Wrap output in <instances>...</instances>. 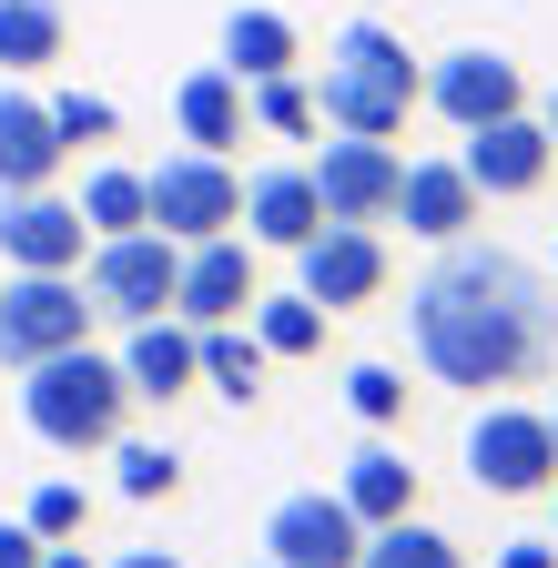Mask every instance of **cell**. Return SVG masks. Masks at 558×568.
<instances>
[{"instance_id":"6da1fadb","label":"cell","mask_w":558,"mask_h":568,"mask_svg":"<svg viewBox=\"0 0 558 568\" xmlns=\"http://www.w3.org/2000/svg\"><path fill=\"white\" fill-rule=\"evenodd\" d=\"M406 325H416L427 376L467 386V396H508V386H538L558 366V295L508 244H467L457 234L427 274H416Z\"/></svg>"},{"instance_id":"7a4b0ae2","label":"cell","mask_w":558,"mask_h":568,"mask_svg":"<svg viewBox=\"0 0 558 568\" xmlns=\"http://www.w3.org/2000/svg\"><path fill=\"white\" fill-rule=\"evenodd\" d=\"M416 51L386 31V21H345L335 51H325V82H315V112L325 132H366V142H396L406 112H416Z\"/></svg>"},{"instance_id":"3957f363","label":"cell","mask_w":558,"mask_h":568,"mask_svg":"<svg viewBox=\"0 0 558 568\" xmlns=\"http://www.w3.org/2000/svg\"><path fill=\"white\" fill-rule=\"evenodd\" d=\"M21 416H31V437L61 447V457L112 447L122 416H132L122 355H102V345H61V355H41V366H21Z\"/></svg>"},{"instance_id":"277c9868","label":"cell","mask_w":558,"mask_h":568,"mask_svg":"<svg viewBox=\"0 0 558 568\" xmlns=\"http://www.w3.org/2000/svg\"><path fill=\"white\" fill-rule=\"evenodd\" d=\"M92 325H102V305L82 274H0V366L11 376L61 345H92Z\"/></svg>"},{"instance_id":"5b68a950","label":"cell","mask_w":558,"mask_h":568,"mask_svg":"<svg viewBox=\"0 0 558 568\" xmlns=\"http://www.w3.org/2000/svg\"><path fill=\"white\" fill-rule=\"evenodd\" d=\"M467 477L487 497H548L558 487V447H548V406L487 396V416L467 426Z\"/></svg>"},{"instance_id":"8992f818","label":"cell","mask_w":558,"mask_h":568,"mask_svg":"<svg viewBox=\"0 0 558 568\" xmlns=\"http://www.w3.org/2000/svg\"><path fill=\"white\" fill-rule=\"evenodd\" d=\"M143 203H153V234L203 244V234H234L244 224V173L224 153H193V142H183L163 173H143Z\"/></svg>"},{"instance_id":"52a82bcc","label":"cell","mask_w":558,"mask_h":568,"mask_svg":"<svg viewBox=\"0 0 558 568\" xmlns=\"http://www.w3.org/2000/svg\"><path fill=\"white\" fill-rule=\"evenodd\" d=\"M82 264H92V274H82L92 305H102L112 325L173 315V284H183V244H173V234H153V224H143V234H112V244H92Z\"/></svg>"},{"instance_id":"ba28073f","label":"cell","mask_w":558,"mask_h":568,"mask_svg":"<svg viewBox=\"0 0 558 568\" xmlns=\"http://www.w3.org/2000/svg\"><path fill=\"white\" fill-rule=\"evenodd\" d=\"M295 284L325 305V315H366L386 284H396V254L376 224H325L315 244H295Z\"/></svg>"},{"instance_id":"9c48e42d","label":"cell","mask_w":558,"mask_h":568,"mask_svg":"<svg viewBox=\"0 0 558 568\" xmlns=\"http://www.w3.org/2000/svg\"><path fill=\"white\" fill-rule=\"evenodd\" d=\"M92 224L72 193H0V274H82Z\"/></svg>"},{"instance_id":"30bf717a","label":"cell","mask_w":558,"mask_h":568,"mask_svg":"<svg viewBox=\"0 0 558 568\" xmlns=\"http://www.w3.org/2000/svg\"><path fill=\"white\" fill-rule=\"evenodd\" d=\"M416 102L427 112H447L457 132H477V122H508V112H528V71L508 61V51H487V41H467V51H447L427 82H416Z\"/></svg>"},{"instance_id":"8fae6325","label":"cell","mask_w":558,"mask_h":568,"mask_svg":"<svg viewBox=\"0 0 558 568\" xmlns=\"http://www.w3.org/2000/svg\"><path fill=\"white\" fill-rule=\"evenodd\" d=\"M305 173H315V193H325V224H386L406 153H396V142H366V132H335Z\"/></svg>"},{"instance_id":"7c38bea8","label":"cell","mask_w":558,"mask_h":568,"mask_svg":"<svg viewBox=\"0 0 558 568\" xmlns=\"http://www.w3.org/2000/svg\"><path fill=\"white\" fill-rule=\"evenodd\" d=\"M356 558H366V518L345 497H325V487L285 497L264 518V568H356Z\"/></svg>"},{"instance_id":"4fadbf2b","label":"cell","mask_w":558,"mask_h":568,"mask_svg":"<svg viewBox=\"0 0 558 568\" xmlns=\"http://www.w3.org/2000/svg\"><path fill=\"white\" fill-rule=\"evenodd\" d=\"M254 295H264V274H254V244H244V234L183 244V284H173V315H183V325H244Z\"/></svg>"},{"instance_id":"5bb4252c","label":"cell","mask_w":558,"mask_h":568,"mask_svg":"<svg viewBox=\"0 0 558 568\" xmlns=\"http://www.w3.org/2000/svg\"><path fill=\"white\" fill-rule=\"evenodd\" d=\"M457 163H467V183H477L487 203H528V193L558 173V142H548L538 112H508V122H477Z\"/></svg>"},{"instance_id":"9a60e30c","label":"cell","mask_w":558,"mask_h":568,"mask_svg":"<svg viewBox=\"0 0 558 568\" xmlns=\"http://www.w3.org/2000/svg\"><path fill=\"white\" fill-rule=\"evenodd\" d=\"M122 386H132V406H173V396H193L203 386V345H193V325L183 315H143L122 335Z\"/></svg>"},{"instance_id":"2e32d148","label":"cell","mask_w":558,"mask_h":568,"mask_svg":"<svg viewBox=\"0 0 558 568\" xmlns=\"http://www.w3.org/2000/svg\"><path fill=\"white\" fill-rule=\"evenodd\" d=\"M477 213H487V193H477V183H467V163L447 153V163H406V173H396V213H386V224L427 234V244H457Z\"/></svg>"},{"instance_id":"e0dca14e","label":"cell","mask_w":558,"mask_h":568,"mask_svg":"<svg viewBox=\"0 0 558 568\" xmlns=\"http://www.w3.org/2000/svg\"><path fill=\"white\" fill-rule=\"evenodd\" d=\"M244 234H254V244H274V254L315 244V234H325V193H315V173H305V163L254 173V183H244Z\"/></svg>"},{"instance_id":"ac0fdd59","label":"cell","mask_w":558,"mask_h":568,"mask_svg":"<svg viewBox=\"0 0 558 568\" xmlns=\"http://www.w3.org/2000/svg\"><path fill=\"white\" fill-rule=\"evenodd\" d=\"M61 132H51V102L41 92H0V193H41L61 183Z\"/></svg>"},{"instance_id":"d6986e66","label":"cell","mask_w":558,"mask_h":568,"mask_svg":"<svg viewBox=\"0 0 558 568\" xmlns=\"http://www.w3.org/2000/svg\"><path fill=\"white\" fill-rule=\"evenodd\" d=\"M173 122H183V142H193V153H234V142L254 132V112H244V82H234L224 61L183 71V92H173Z\"/></svg>"},{"instance_id":"ffe728a7","label":"cell","mask_w":558,"mask_h":568,"mask_svg":"<svg viewBox=\"0 0 558 568\" xmlns=\"http://www.w3.org/2000/svg\"><path fill=\"white\" fill-rule=\"evenodd\" d=\"M295 61H305V31L285 11H234L224 21V71L234 82H285Z\"/></svg>"},{"instance_id":"44dd1931","label":"cell","mask_w":558,"mask_h":568,"mask_svg":"<svg viewBox=\"0 0 558 568\" xmlns=\"http://www.w3.org/2000/svg\"><path fill=\"white\" fill-rule=\"evenodd\" d=\"M345 508H356L366 528H396V518H416V467L396 457V447H356V457H345Z\"/></svg>"},{"instance_id":"7402d4cb","label":"cell","mask_w":558,"mask_h":568,"mask_svg":"<svg viewBox=\"0 0 558 568\" xmlns=\"http://www.w3.org/2000/svg\"><path fill=\"white\" fill-rule=\"evenodd\" d=\"M193 345H203V386H214L224 406H264V366L274 355L254 345V325H193Z\"/></svg>"},{"instance_id":"603a6c76","label":"cell","mask_w":558,"mask_h":568,"mask_svg":"<svg viewBox=\"0 0 558 568\" xmlns=\"http://www.w3.org/2000/svg\"><path fill=\"white\" fill-rule=\"evenodd\" d=\"M244 325H254V345L274 355V366H305V355H325V325H335V315L295 284V295H254V315H244Z\"/></svg>"},{"instance_id":"cb8c5ba5","label":"cell","mask_w":558,"mask_h":568,"mask_svg":"<svg viewBox=\"0 0 558 568\" xmlns=\"http://www.w3.org/2000/svg\"><path fill=\"white\" fill-rule=\"evenodd\" d=\"M72 51V21H61V0H0V71H51Z\"/></svg>"},{"instance_id":"d4e9b609","label":"cell","mask_w":558,"mask_h":568,"mask_svg":"<svg viewBox=\"0 0 558 568\" xmlns=\"http://www.w3.org/2000/svg\"><path fill=\"white\" fill-rule=\"evenodd\" d=\"M72 203H82L92 244H112V234H143V224H153V203H143V173H132V163H92V183H82Z\"/></svg>"},{"instance_id":"484cf974","label":"cell","mask_w":558,"mask_h":568,"mask_svg":"<svg viewBox=\"0 0 558 568\" xmlns=\"http://www.w3.org/2000/svg\"><path fill=\"white\" fill-rule=\"evenodd\" d=\"M112 467H122L132 508H173L183 497V447H163V437H112Z\"/></svg>"},{"instance_id":"4316f807","label":"cell","mask_w":558,"mask_h":568,"mask_svg":"<svg viewBox=\"0 0 558 568\" xmlns=\"http://www.w3.org/2000/svg\"><path fill=\"white\" fill-rule=\"evenodd\" d=\"M356 568H467V548L427 518H396V528H366V558Z\"/></svg>"},{"instance_id":"83f0119b","label":"cell","mask_w":558,"mask_h":568,"mask_svg":"<svg viewBox=\"0 0 558 568\" xmlns=\"http://www.w3.org/2000/svg\"><path fill=\"white\" fill-rule=\"evenodd\" d=\"M244 112H254V132H274V142H315L325 132V112H315V82H244Z\"/></svg>"},{"instance_id":"f1b7e54d","label":"cell","mask_w":558,"mask_h":568,"mask_svg":"<svg viewBox=\"0 0 558 568\" xmlns=\"http://www.w3.org/2000/svg\"><path fill=\"white\" fill-rule=\"evenodd\" d=\"M51 132H61V153H102V142H122V112L102 92H51Z\"/></svg>"},{"instance_id":"f546056e","label":"cell","mask_w":558,"mask_h":568,"mask_svg":"<svg viewBox=\"0 0 558 568\" xmlns=\"http://www.w3.org/2000/svg\"><path fill=\"white\" fill-rule=\"evenodd\" d=\"M21 518H31V538H82V528H92V497H82L72 477H51V487H31Z\"/></svg>"},{"instance_id":"4dcf8cb0","label":"cell","mask_w":558,"mask_h":568,"mask_svg":"<svg viewBox=\"0 0 558 568\" xmlns=\"http://www.w3.org/2000/svg\"><path fill=\"white\" fill-rule=\"evenodd\" d=\"M345 406H356L366 426H396L406 416V376L396 366H356V376H345Z\"/></svg>"},{"instance_id":"1f68e13d","label":"cell","mask_w":558,"mask_h":568,"mask_svg":"<svg viewBox=\"0 0 558 568\" xmlns=\"http://www.w3.org/2000/svg\"><path fill=\"white\" fill-rule=\"evenodd\" d=\"M51 538H31V518H0V568H41Z\"/></svg>"},{"instance_id":"d6a6232c","label":"cell","mask_w":558,"mask_h":568,"mask_svg":"<svg viewBox=\"0 0 558 568\" xmlns=\"http://www.w3.org/2000/svg\"><path fill=\"white\" fill-rule=\"evenodd\" d=\"M498 568H558V538H508Z\"/></svg>"},{"instance_id":"836d02e7","label":"cell","mask_w":558,"mask_h":568,"mask_svg":"<svg viewBox=\"0 0 558 568\" xmlns=\"http://www.w3.org/2000/svg\"><path fill=\"white\" fill-rule=\"evenodd\" d=\"M41 568H102V558H92L82 538H51V548H41Z\"/></svg>"},{"instance_id":"e575fe53","label":"cell","mask_w":558,"mask_h":568,"mask_svg":"<svg viewBox=\"0 0 558 568\" xmlns=\"http://www.w3.org/2000/svg\"><path fill=\"white\" fill-rule=\"evenodd\" d=\"M102 568H183L173 548H122V558H102Z\"/></svg>"},{"instance_id":"d590c367","label":"cell","mask_w":558,"mask_h":568,"mask_svg":"<svg viewBox=\"0 0 558 568\" xmlns=\"http://www.w3.org/2000/svg\"><path fill=\"white\" fill-rule=\"evenodd\" d=\"M538 122H548V142H558V92H548V112H538Z\"/></svg>"},{"instance_id":"8d00e7d4","label":"cell","mask_w":558,"mask_h":568,"mask_svg":"<svg viewBox=\"0 0 558 568\" xmlns=\"http://www.w3.org/2000/svg\"><path fill=\"white\" fill-rule=\"evenodd\" d=\"M548 447H558V406H548Z\"/></svg>"},{"instance_id":"74e56055","label":"cell","mask_w":558,"mask_h":568,"mask_svg":"<svg viewBox=\"0 0 558 568\" xmlns=\"http://www.w3.org/2000/svg\"><path fill=\"white\" fill-rule=\"evenodd\" d=\"M548 508H558V487H548ZM548 538H558V528H548Z\"/></svg>"}]
</instances>
